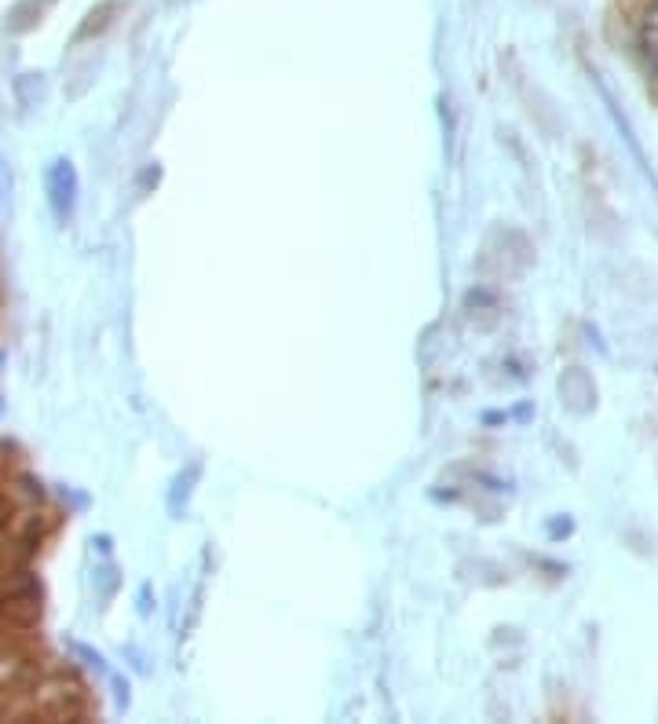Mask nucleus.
Wrapping results in <instances>:
<instances>
[{"mask_svg": "<svg viewBox=\"0 0 658 724\" xmlns=\"http://www.w3.org/2000/svg\"><path fill=\"white\" fill-rule=\"evenodd\" d=\"M48 4H52V0H19V4L11 8L8 30L11 33H22V30H30V26H37Z\"/></svg>", "mask_w": 658, "mask_h": 724, "instance_id": "obj_2", "label": "nucleus"}, {"mask_svg": "<svg viewBox=\"0 0 658 724\" xmlns=\"http://www.w3.org/2000/svg\"><path fill=\"white\" fill-rule=\"evenodd\" d=\"M117 11H121V4H117V0H107V4H99V8H92L88 11V19H85V26H81V30H77V44L81 41H88V37H92V33H103L110 26V15H117Z\"/></svg>", "mask_w": 658, "mask_h": 724, "instance_id": "obj_3", "label": "nucleus"}, {"mask_svg": "<svg viewBox=\"0 0 658 724\" xmlns=\"http://www.w3.org/2000/svg\"><path fill=\"white\" fill-rule=\"evenodd\" d=\"M41 618V586L26 571L0 575V622L4 626L30 629Z\"/></svg>", "mask_w": 658, "mask_h": 724, "instance_id": "obj_1", "label": "nucleus"}, {"mask_svg": "<svg viewBox=\"0 0 658 724\" xmlns=\"http://www.w3.org/2000/svg\"><path fill=\"white\" fill-rule=\"evenodd\" d=\"M30 640L22 637L19 626H4L0 622V659H11V655H26Z\"/></svg>", "mask_w": 658, "mask_h": 724, "instance_id": "obj_4", "label": "nucleus"}]
</instances>
